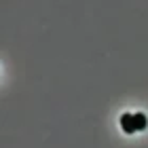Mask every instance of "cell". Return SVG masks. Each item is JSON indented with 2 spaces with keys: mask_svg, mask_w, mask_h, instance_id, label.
<instances>
[{
  "mask_svg": "<svg viewBox=\"0 0 148 148\" xmlns=\"http://www.w3.org/2000/svg\"><path fill=\"white\" fill-rule=\"evenodd\" d=\"M121 127H123L125 133H136V121H133V114H123L121 116Z\"/></svg>",
  "mask_w": 148,
  "mask_h": 148,
  "instance_id": "6da1fadb",
  "label": "cell"
},
{
  "mask_svg": "<svg viewBox=\"0 0 148 148\" xmlns=\"http://www.w3.org/2000/svg\"><path fill=\"white\" fill-rule=\"evenodd\" d=\"M133 121H136V129L138 131H144L146 129V125H148V121L142 112H138V114H133Z\"/></svg>",
  "mask_w": 148,
  "mask_h": 148,
  "instance_id": "7a4b0ae2",
  "label": "cell"
}]
</instances>
